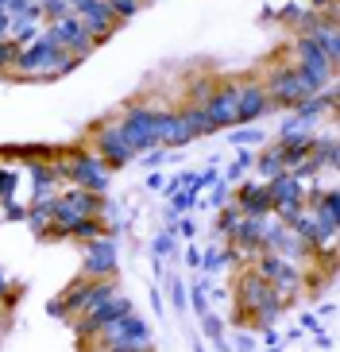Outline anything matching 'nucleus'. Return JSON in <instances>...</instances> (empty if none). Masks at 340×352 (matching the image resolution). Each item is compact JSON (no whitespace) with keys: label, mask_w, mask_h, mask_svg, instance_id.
Segmentation results:
<instances>
[{"label":"nucleus","mask_w":340,"mask_h":352,"mask_svg":"<svg viewBox=\"0 0 340 352\" xmlns=\"http://www.w3.org/2000/svg\"><path fill=\"white\" fill-rule=\"evenodd\" d=\"M82 352H89V344H82ZM93 352H109V349H93ZM135 352H151V349H135Z\"/></svg>","instance_id":"53"},{"label":"nucleus","mask_w":340,"mask_h":352,"mask_svg":"<svg viewBox=\"0 0 340 352\" xmlns=\"http://www.w3.org/2000/svg\"><path fill=\"white\" fill-rule=\"evenodd\" d=\"M62 166V178H70L78 190H89V194H101L109 190V178L113 170L104 166V159L97 151H70V159H58Z\"/></svg>","instance_id":"5"},{"label":"nucleus","mask_w":340,"mask_h":352,"mask_svg":"<svg viewBox=\"0 0 340 352\" xmlns=\"http://www.w3.org/2000/svg\"><path fill=\"white\" fill-rule=\"evenodd\" d=\"M8 32H12V16L8 12H0V39H8Z\"/></svg>","instance_id":"52"},{"label":"nucleus","mask_w":340,"mask_h":352,"mask_svg":"<svg viewBox=\"0 0 340 352\" xmlns=\"http://www.w3.org/2000/svg\"><path fill=\"white\" fill-rule=\"evenodd\" d=\"M78 63H82V58L66 54L58 43L39 35L35 43L20 47V54H16V63H12L8 74L12 78H23V82H54V78H66Z\"/></svg>","instance_id":"1"},{"label":"nucleus","mask_w":340,"mask_h":352,"mask_svg":"<svg viewBox=\"0 0 340 352\" xmlns=\"http://www.w3.org/2000/svg\"><path fill=\"white\" fill-rule=\"evenodd\" d=\"M290 54H294V66H298V70H306L309 78H317L321 85L337 82V66L325 58V51H321L309 35H298V39H294V47H290Z\"/></svg>","instance_id":"14"},{"label":"nucleus","mask_w":340,"mask_h":352,"mask_svg":"<svg viewBox=\"0 0 340 352\" xmlns=\"http://www.w3.org/2000/svg\"><path fill=\"white\" fill-rule=\"evenodd\" d=\"M232 206L240 209V217H271V194H267V182L259 178H240L236 190H232Z\"/></svg>","instance_id":"17"},{"label":"nucleus","mask_w":340,"mask_h":352,"mask_svg":"<svg viewBox=\"0 0 340 352\" xmlns=\"http://www.w3.org/2000/svg\"><path fill=\"white\" fill-rule=\"evenodd\" d=\"M104 232V225H101V217H78L73 225H66V240H97Z\"/></svg>","instance_id":"26"},{"label":"nucleus","mask_w":340,"mask_h":352,"mask_svg":"<svg viewBox=\"0 0 340 352\" xmlns=\"http://www.w3.org/2000/svg\"><path fill=\"white\" fill-rule=\"evenodd\" d=\"M170 302H174V310H178V314H185V310H190V306H185V283L178 279V275L170 279Z\"/></svg>","instance_id":"40"},{"label":"nucleus","mask_w":340,"mask_h":352,"mask_svg":"<svg viewBox=\"0 0 340 352\" xmlns=\"http://www.w3.org/2000/svg\"><path fill=\"white\" fill-rule=\"evenodd\" d=\"M337 4L340 0H309V8L313 12H337Z\"/></svg>","instance_id":"49"},{"label":"nucleus","mask_w":340,"mask_h":352,"mask_svg":"<svg viewBox=\"0 0 340 352\" xmlns=\"http://www.w3.org/2000/svg\"><path fill=\"white\" fill-rule=\"evenodd\" d=\"M43 35V23H35V20H23V16H16L12 20V32H8V39L16 43V47H27V43H35Z\"/></svg>","instance_id":"28"},{"label":"nucleus","mask_w":340,"mask_h":352,"mask_svg":"<svg viewBox=\"0 0 340 352\" xmlns=\"http://www.w3.org/2000/svg\"><path fill=\"white\" fill-rule=\"evenodd\" d=\"M35 4H43V0H35Z\"/></svg>","instance_id":"57"},{"label":"nucleus","mask_w":340,"mask_h":352,"mask_svg":"<svg viewBox=\"0 0 340 352\" xmlns=\"http://www.w3.org/2000/svg\"><path fill=\"white\" fill-rule=\"evenodd\" d=\"M166 159H170V147H151V151H144V155H139V163H144L147 170H159Z\"/></svg>","instance_id":"37"},{"label":"nucleus","mask_w":340,"mask_h":352,"mask_svg":"<svg viewBox=\"0 0 340 352\" xmlns=\"http://www.w3.org/2000/svg\"><path fill=\"white\" fill-rule=\"evenodd\" d=\"M163 113H166V109H155V104H147V101H135V104H128V109L116 116L120 132L128 135V144H132L139 155H144V151H151V147H159Z\"/></svg>","instance_id":"4"},{"label":"nucleus","mask_w":340,"mask_h":352,"mask_svg":"<svg viewBox=\"0 0 340 352\" xmlns=\"http://www.w3.org/2000/svg\"><path fill=\"white\" fill-rule=\"evenodd\" d=\"M251 166L259 170V178H263V182L286 170V166H282V155H278V147H267V151H259V155H256V163H251Z\"/></svg>","instance_id":"29"},{"label":"nucleus","mask_w":340,"mask_h":352,"mask_svg":"<svg viewBox=\"0 0 340 352\" xmlns=\"http://www.w3.org/2000/svg\"><path fill=\"white\" fill-rule=\"evenodd\" d=\"M213 89H216V82H209V78H201V82H194V97H197V101H190V104H205Z\"/></svg>","instance_id":"43"},{"label":"nucleus","mask_w":340,"mask_h":352,"mask_svg":"<svg viewBox=\"0 0 340 352\" xmlns=\"http://www.w3.org/2000/svg\"><path fill=\"white\" fill-rule=\"evenodd\" d=\"M23 213H27L23 206H16V201H4V217H8V221H23Z\"/></svg>","instance_id":"47"},{"label":"nucleus","mask_w":340,"mask_h":352,"mask_svg":"<svg viewBox=\"0 0 340 352\" xmlns=\"http://www.w3.org/2000/svg\"><path fill=\"white\" fill-rule=\"evenodd\" d=\"M256 271L278 290V298L286 302V306H294V298L306 287V267H298V263H290L282 256H271V252H259L256 256Z\"/></svg>","instance_id":"7"},{"label":"nucleus","mask_w":340,"mask_h":352,"mask_svg":"<svg viewBox=\"0 0 340 352\" xmlns=\"http://www.w3.org/2000/svg\"><path fill=\"white\" fill-rule=\"evenodd\" d=\"M23 225H27L39 240L51 236V225H54V221H51V201H31L27 213H23Z\"/></svg>","instance_id":"23"},{"label":"nucleus","mask_w":340,"mask_h":352,"mask_svg":"<svg viewBox=\"0 0 340 352\" xmlns=\"http://www.w3.org/2000/svg\"><path fill=\"white\" fill-rule=\"evenodd\" d=\"M39 8H43V23H54V20H62V16H70V4H66V0H43Z\"/></svg>","instance_id":"36"},{"label":"nucleus","mask_w":340,"mask_h":352,"mask_svg":"<svg viewBox=\"0 0 340 352\" xmlns=\"http://www.w3.org/2000/svg\"><path fill=\"white\" fill-rule=\"evenodd\" d=\"M271 113V101H267V89L259 78H244L240 82V97H236V124H256L259 116Z\"/></svg>","instance_id":"18"},{"label":"nucleus","mask_w":340,"mask_h":352,"mask_svg":"<svg viewBox=\"0 0 340 352\" xmlns=\"http://www.w3.org/2000/svg\"><path fill=\"white\" fill-rule=\"evenodd\" d=\"M93 147H97V155L104 159V166L109 170H116V166H128L139 159V151H135L132 144H128V135L120 132V124H101L97 128V140H93Z\"/></svg>","instance_id":"13"},{"label":"nucleus","mask_w":340,"mask_h":352,"mask_svg":"<svg viewBox=\"0 0 340 352\" xmlns=\"http://www.w3.org/2000/svg\"><path fill=\"white\" fill-rule=\"evenodd\" d=\"M313 140H317V132H298V135H282L278 140V155H282V166L286 170H294L298 163H306L309 151H313Z\"/></svg>","instance_id":"20"},{"label":"nucleus","mask_w":340,"mask_h":352,"mask_svg":"<svg viewBox=\"0 0 340 352\" xmlns=\"http://www.w3.org/2000/svg\"><path fill=\"white\" fill-rule=\"evenodd\" d=\"M337 159H340V144H337V135H317L313 140V151H309V163H313V170H337Z\"/></svg>","instance_id":"22"},{"label":"nucleus","mask_w":340,"mask_h":352,"mask_svg":"<svg viewBox=\"0 0 340 352\" xmlns=\"http://www.w3.org/2000/svg\"><path fill=\"white\" fill-rule=\"evenodd\" d=\"M228 201H232V186H228V182H216L213 194H209V206L220 209V206H228Z\"/></svg>","instance_id":"41"},{"label":"nucleus","mask_w":340,"mask_h":352,"mask_svg":"<svg viewBox=\"0 0 340 352\" xmlns=\"http://www.w3.org/2000/svg\"><path fill=\"white\" fill-rule=\"evenodd\" d=\"M263 82V89H267V101L271 109H294L298 101H306V97H317L325 85L317 82V78H309L306 70H298V66H271L267 78H259Z\"/></svg>","instance_id":"2"},{"label":"nucleus","mask_w":340,"mask_h":352,"mask_svg":"<svg viewBox=\"0 0 340 352\" xmlns=\"http://www.w3.org/2000/svg\"><path fill=\"white\" fill-rule=\"evenodd\" d=\"M182 116L185 124H190V132H194V140H201V135H213V120H209V113L201 109V104H182Z\"/></svg>","instance_id":"25"},{"label":"nucleus","mask_w":340,"mask_h":352,"mask_svg":"<svg viewBox=\"0 0 340 352\" xmlns=\"http://www.w3.org/2000/svg\"><path fill=\"white\" fill-rule=\"evenodd\" d=\"M236 97H240V82H216V89L209 94V101L201 104L216 132L236 128Z\"/></svg>","instance_id":"15"},{"label":"nucleus","mask_w":340,"mask_h":352,"mask_svg":"<svg viewBox=\"0 0 340 352\" xmlns=\"http://www.w3.org/2000/svg\"><path fill=\"white\" fill-rule=\"evenodd\" d=\"M4 329H8V318H4V310H0V337H4Z\"/></svg>","instance_id":"54"},{"label":"nucleus","mask_w":340,"mask_h":352,"mask_svg":"<svg viewBox=\"0 0 340 352\" xmlns=\"http://www.w3.org/2000/svg\"><path fill=\"white\" fill-rule=\"evenodd\" d=\"M97 349H109V352H135V349H151V325H147L139 314H124L116 318L109 329L97 333Z\"/></svg>","instance_id":"6"},{"label":"nucleus","mask_w":340,"mask_h":352,"mask_svg":"<svg viewBox=\"0 0 340 352\" xmlns=\"http://www.w3.org/2000/svg\"><path fill=\"white\" fill-rule=\"evenodd\" d=\"M225 267H232V259H228V248L216 240V244H209V248L201 252V275L213 279V275H220Z\"/></svg>","instance_id":"24"},{"label":"nucleus","mask_w":340,"mask_h":352,"mask_svg":"<svg viewBox=\"0 0 340 352\" xmlns=\"http://www.w3.org/2000/svg\"><path fill=\"white\" fill-rule=\"evenodd\" d=\"M27 8H31V0H0V12H8L12 20H16V16H23Z\"/></svg>","instance_id":"44"},{"label":"nucleus","mask_w":340,"mask_h":352,"mask_svg":"<svg viewBox=\"0 0 340 352\" xmlns=\"http://www.w3.org/2000/svg\"><path fill=\"white\" fill-rule=\"evenodd\" d=\"M298 329L302 333H313V337H317V333H325V329H321V321H317V314H302V325H298Z\"/></svg>","instance_id":"46"},{"label":"nucleus","mask_w":340,"mask_h":352,"mask_svg":"<svg viewBox=\"0 0 340 352\" xmlns=\"http://www.w3.org/2000/svg\"><path fill=\"white\" fill-rule=\"evenodd\" d=\"M209 294H213V279H209V275H197V279L190 283V302H185V306H194V314L201 318V314L209 310Z\"/></svg>","instance_id":"27"},{"label":"nucleus","mask_w":340,"mask_h":352,"mask_svg":"<svg viewBox=\"0 0 340 352\" xmlns=\"http://www.w3.org/2000/svg\"><path fill=\"white\" fill-rule=\"evenodd\" d=\"M109 8H113L116 23H128L135 16V12L144 8V0H109Z\"/></svg>","instance_id":"34"},{"label":"nucleus","mask_w":340,"mask_h":352,"mask_svg":"<svg viewBox=\"0 0 340 352\" xmlns=\"http://www.w3.org/2000/svg\"><path fill=\"white\" fill-rule=\"evenodd\" d=\"M170 228H174V236H182V240H194L197 236V221L190 217V213H182V217H178Z\"/></svg>","instance_id":"39"},{"label":"nucleus","mask_w":340,"mask_h":352,"mask_svg":"<svg viewBox=\"0 0 340 352\" xmlns=\"http://www.w3.org/2000/svg\"><path fill=\"white\" fill-rule=\"evenodd\" d=\"M182 259H185V267L190 271H201V248H194V240H190V248L182 252Z\"/></svg>","instance_id":"45"},{"label":"nucleus","mask_w":340,"mask_h":352,"mask_svg":"<svg viewBox=\"0 0 340 352\" xmlns=\"http://www.w3.org/2000/svg\"><path fill=\"white\" fill-rule=\"evenodd\" d=\"M16 54H20V47L12 39H0V74H8L12 63H16Z\"/></svg>","instance_id":"38"},{"label":"nucleus","mask_w":340,"mask_h":352,"mask_svg":"<svg viewBox=\"0 0 340 352\" xmlns=\"http://www.w3.org/2000/svg\"><path fill=\"white\" fill-rule=\"evenodd\" d=\"M251 163H256V151H251V147H240L236 159L228 163V170H225V178H220V182H228V186H232V182H240V178L251 170Z\"/></svg>","instance_id":"30"},{"label":"nucleus","mask_w":340,"mask_h":352,"mask_svg":"<svg viewBox=\"0 0 340 352\" xmlns=\"http://www.w3.org/2000/svg\"><path fill=\"white\" fill-rule=\"evenodd\" d=\"M73 16H78L82 28L93 35V43H104L116 28H120L113 8H109V0H78V4H73Z\"/></svg>","instance_id":"16"},{"label":"nucleus","mask_w":340,"mask_h":352,"mask_svg":"<svg viewBox=\"0 0 340 352\" xmlns=\"http://www.w3.org/2000/svg\"><path fill=\"white\" fill-rule=\"evenodd\" d=\"M275 302H282V298H278V290L271 287V283L263 279L251 263H247V267H240V275H236V306H240L236 321H240V325H247V318H251V314L263 310V306H275Z\"/></svg>","instance_id":"8"},{"label":"nucleus","mask_w":340,"mask_h":352,"mask_svg":"<svg viewBox=\"0 0 340 352\" xmlns=\"http://www.w3.org/2000/svg\"><path fill=\"white\" fill-rule=\"evenodd\" d=\"M194 206H197V194H194V190H174V194H170V209H174L178 217H182V213H190Z\"/></svg>","instance_id":"35"},{"label":"nucleus","mask_w":340,"mask_h":352,"mask_svg":"<svg viewBox=\"0 0 340 352\" xmlns=\"http://www.w3.org/2000/svg\"><path fill=\"white\" fill-rule=\"evenodd\" d=\"M263 352H286V344H271V349H263Z\"/></svg>","instance_id":"55"},{"label":"nucleus","mask_w":340,"mask_h":352,"mask_svg":"<svg viewBox=\"0 0 340 352\" xmlns=\"http://www.w3.org/2000/svg\"><path fill=\"white\" fill-rule=\"evenodd\" d=\"M151 310L159 314V318H163V310H166V306H163V294H159V287H151Z\"/></svg>","instance_id":"50"},{"label":"nucleus","mask_w":340,"mask_h":352,"mask_svg":"<svg viewBox=\"0 0 340 352\" xmlns=\"http://www.w3.org/2000/svg\"><path fill=\"white\" fill-rule=\"evenodd\" d=\"M113 294H120L113 279H78L73 287H66L58 298L51 302V314L54 318H62V314H66V318H82V314L97 310L101 302H109Z\"/></svg>","instance_id":"3"},{"label":"nucleus","mask_w":340,"mask_h":352,"mask_svg":"<svg viewBox=\"0 0 340 352\" xmlns=\"http://www.w3.org/2000/svg\"><path fill=\"white\" fill-rule=\"evenodd\" d=\"M263 221H267V217H240L236 228H232V236L225 240L228 248H236L247 263L263 252Z\"/></svg>","instance_id":"19"},{"label":"nucleus","mask_w":340,"mask_h":352,"mask_svg":"<svg viewBox=\"0 0 340 352\" xmlns=\"http://www.w3.org/2000/svg\"><path fill=\"white\" fill-rule=\"evenodd\" d=\"M182 144H194V132L185 124L182 109H166L163 128H159V147H182Z\"/></svg>","instance_id":"21"},{"label":"nucleus","mask_w":340,"mask_h":352,"mask_svg":"<svg viewBox=\"0 0 340 352\" xmlns=\"http://www.w3.org/2000/svg\"><path fill=\"white\" fill-rule=\"evenodd\" d=\"M228 344H232V352H256V333H244V329H240Z\"/></svg>","instance_id":"42"},{"label":"nucleus","mask_w":340,"mask_h":352,"mask_svg":"<svg viewBox=\"0 0 340 352\" xmlns=\"http://www.w3.org/2000/svg\"><path fill=\"white\" fill-rule=\"evenodd\" d=\"M43 35H47L51 43H58L62 51L73 54V58H85V54L97 51L93 35L82 28V20H78L73 12H70V16H62V20H54V23H47V28H43Z\"/></svg>","instance_id":"12"},{"label":"nucleus","mask_w":340,"mask_h":352,"mask_svg":"<svg viewBox=\"0 0 340 352\" xmlns=\"http://www.w3.org/2000/svg\"><path fill=\"white\" fill-rule=\"evenodd\" d=\"M228 144L232 147H256V144H263V132H259L256 124H236V128H228Z\"/></svg>","instance_id":"31"},{"label":"nucleus","mask_w":340,"mask_h":352,"mask_svg":"<svg viewBox=\"0 0 340 352\" xmlns=\"http://www.w3.org/2000/svg\"><path fill=\"white\" fill-rule=\"evenodd\" d=\"M263 252L282 256V259H290V263H298V267H306L309 259H317L298 236H294V228H290L286 221H278V217L263 221Z\"/></svg>","instance_id":"9"},{"label":"nucleus","mask_w":340,"mask_h":352,"mask_svg":"<svg viewBox=\"0 0 340 352\" xmlns=\"http://www.w3.org/2000/svg\"><path fill=\"white\" fill-rule=\"evenodd\" d=\"M120 263V244L113 232H101L97 240H85V259H82V279H113Z\"/></svg>","instance_id":"11"},{"label":"nucleus","mask_w":340,"mask_h":352,"mask_svg":"<svg viewBox=\"0 0 340 352\" xmlns=\"http://www.w3.org/2000/svg\"><path fill=\"white\" fill-rule=\"evenodd\" d=\"M174 248H178V236H174V228H163L159 236L151 240V256L155 259H166V256H174Z\"/></svg>","instance_id":"32"},{"label":"nucleus","mask_w":340,"mask_h":352,"mask_svg":"<svg viewBox=\"0 0 340 352\" xmlns=\"http://www.w3.org/2000/svg\"><path fill=\"white\" fill-rule=\"evenodd\" d=\"M147 190H163V170H151L147 175Z\"/></svg>","instance_id":"51"},{"label":"nucleus","mask_w":340,"mask_h":352,"mask_svg":"<svg viewBox=\"0 0 340 352\" xmlns=\"http://www.w3.org/2000/svg\"><path fill=\"white\" fill-rule=\"evenodd\" d=\"M194 352H209V349H205V344H201V341H194Z\"/></svg>","instance_id":"56"},{"label":"nucleus","mask_w":340,"mask_h":352,"mask_svg":"<svg viewBox=\"0 0 340 352\" xmlns=\"http://www.w3.org/2000/svg\"><path fill=\"white\" fill-rule=\"evenodd\" d=\"M16 186H20V170H16V166H4V163H0V201H12Z\"/></svg>","instance_id":"33"},{"label":"nucleus","mask_w":340,"mask_h":352,"mask_svg":"<svg viewBox=\"0 0 340 352\" xmlns=\"http://www.w3.org/2000/svg\"><path fill=\"white\" fill-rule=\"evenodd\" d=\"M259 333H263V344H267V349L271 344H282V333H278L275 325H267V329H259Z\"/></svg>","instance_id":"48"},{"label":"nucleus","mask_w":340,"mask_h":352,"mask_svg":"<svg viewBox=\"0 0 340 352\" xmlns=\"http://www.w3.org/2000/svg\"><path fill=\"white\" fill-rule=\"evenodd\" d=\"M132 310H135V306H132V298H128V294H113V298L101 302L97 310L82 314V318H73V333H78V341H82V344H93V341H97V333L109 329L116 318H124V314H132Z\"/></svg>","instance_id":"10"}]
</instances>
